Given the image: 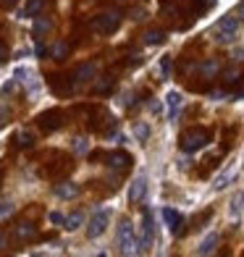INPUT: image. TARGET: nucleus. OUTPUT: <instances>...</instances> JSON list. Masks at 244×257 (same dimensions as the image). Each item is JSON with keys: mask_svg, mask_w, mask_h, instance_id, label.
<instances>
[{"mask_svg": "<svg viewBox=\"0 0 244 257\" xmlns=\"http://www.w3.org/2000/svg\"><path fill=\"white\" fill-rule=\"evenodd\" d=\"M239 34V19L236 16H223L213 29V37L218 45H231Z\"/></svg>", "mask_w": 244, "mask_h": 257, "instance_id": "nucleus-1", "label": "nucleus"}, {"mask_svg": "<svg viewBox=\"0 0 244 257\" xmlns=\"http://www.w3.org/2000/svg\"><path fill=\"white\" fill-rule=\"evenodd\" d=\"M207 142H210V132H207V128H189V132L181 134V150L187 155L207 147Z\"/></svg>", "mask_w": 244, "mask_h": 257, "instance_id": "nucleus-2", "label": "nucleus"}, {"mask_svg": "<svg viewBox=\"0 0 244 257\" xmlns=\"http://www.w3.org/2000/svg\"><path fill=\"white\" fill-rule=\"evenodd\" d=\"M118 249L121 254H137V231L129 218H124L118 223Z\"/></svg>", "mask_w": 244, "mask_h": 257, "instance_id": "nucleus-3", "label": "nucleus"}, {"mask_svg": "<svg viewBox=\"0 0 244 257\" xmlns=\"http://www.w3.org/2000/svg\"><path fill=\"white\" fill-rule=\"evenodd\" d=\"M155 241V223H153V213L145 210L142 213V226H139V236H137V252H147Z\"/></svg>", "mask_w": 244, "mask_h": 257, "instance_id": "nucleus-4", "label": "nucleus"}, {"mask_svg": "<svg viewBox=\"0 0 244 257\" xmlns=\"http://www.w3.org/2000/svg\"><path fill=\"white\" fill-rule=\"evenodd\" d=\"M14 79L16 81H21V84L27 87V95H29V100H37L40 97V92H42V81L34 76V71L32 68H27V66H19L16 68V74H14Z\"/></svg>", "mask_w": 244, "mask_h": 257, "instance_id": "nucleus-5", "label": "nucleus"}, {"mask_svg": "<svg viewBox=\"0 0 244 257\" xmlns=\"http://www.w3.org/2000/svg\"><path fill=\"white\" fill-rule=\"evenodd\" d=\"M118 27H121V14L118 11H105V14L95 16V21H92V29H95L97 34H113Z\"/></svg>", "mask_w": 244, "mask_h": 257, "instance_id": "nucleus-6", "label": "nucleus"}, {"mask_svg": "<svg viewBox=\"0 0 244 257\" xmlns=\"http://www.w3.org/2000/svg\"><path fill=\"white\" fill-rule=\"evenodd\" d=\"M105 228H108V210H95L92 218H89V226H87V236L97 239Z\"/></svg>", "mask_w": 244, "mask_h": 257, "instance_id": "nucleus-7", "label": "nucleus"}, {"mask_svg": "<svg viewBox=\"0 0 244 257\" xmlns=\"http://www.w3.org/2000/svg\"><path fill=\"white\" fill-rule=\"evenodd\" d=\"M163 220H166V226H168V231L173 233V236H181L184 218H181L179 210H173V207H163Z\"/></svg>", "mask_w": 244, "mask_h": 257, "instance_id": "nucleus-8", "label": "nucleus"}, {"mask_svg": "<svg viewBox=\"0 0 244 257\" xmlns=\"http://www.w3.org/2000/svg\"><path fill=\"white\" fill-rule=\"evenodd\" d=\"M181 105H184V97H181V92L171 89L168 95H166V108H168V121H171V123L179 118V113H181Z\"/></svg>", "mask_w": 244, "mask_h": 257, "instance_id": "nucleus-9", "label": "nucleus"}, {"mask_svg": "<svg viewBox=\"0 0 244 257\" xmlns=\"http://www.w3.org/2000/svg\"><path fill=\"white\" fill-rule=\"evenodd\" d=\"M145 192H147V176H137L132 181V186H129V202L137 205L145 197Z\"/></svg>", "mask_w": 244, "mask_h": 257, "instance_id": "nucleus-10", "label": "nucleus"}, {"mask_svg": "<svg viewBox=\"0 0 244 257\" xmlns=\"http://www.w3.org/2000/svg\"><path fill=\"white\" fill-rule=\"evenodd\" d=\"M108 166L113 171H126V168L132 166V155L129 153H121V150H118V153H110L108 155Z\"/></svg>", "mask_w": 244, "mask_h": 257, "instance_id": "nucleus-11", "label": "nucleus"}, {"mask_svg": "<svg viewBox=\"0 0 244 257\" xmlns=\"http://www.w3.org/2000/svg\"><path fill=\"white\" fill-rule=\"evenodd\" d=\"M218 241H220V233H218V231H210V233H207V236L200 241V247H197L194 252H197V254H213L215 247H218Z\"/></svg>", "mask_w": 244, "mask_h": 257, "instance_id": "nucleus-12", "label": "nucleus"}, {"mask_svg": "<svg viewBox=\"0 0 244 257\" xmlns=\"http://www.w3.org/2000/svg\"><path fill=\"white\" fill-rule=\"evenodd\" d=\"M61 118H63V115L58 113V110H48V113L40 115V126L45 128V132H53V128H58V126L63 123Z\"/></svg>", "mask_w": 244, "mask_h": 257, "instance_id": "nucleus-13", "label": "nucleus"}, {"mask_svg": "<svg viewBox=\"0 0 244 257\" xmlns=\"http://www.w3.org/2000/svg\"><path fill=\"white\" fill-rule=\"evenodd\" d=\"M53 192H55V197H61V200H74L79 194V186L74 181H63V184H58Z\"/></svg>", "mask_w": 244, "mask_h": 257, "instance_id": "nucleus-14", "label": "nucleus"}, {"mask_svg": "<svg viewBox=\"0 0 244 257\" xmlns=\"http://www.w3.org/2000/svg\"><path fill=\"white\" fill-rule=\"evenodd\" d=\"M236 179V168H226V171H220L218 176H215V181H213V189L215 192H220V189H226V186Z\"/></svg>", "mask_w": 244, "mask_h": 257, "instance_id": "nucleus-15", "label": "nucleus"}, {"mask_svg": "<svg viewBox=\"0 0 244 257\" xmlns=\"http://www.w3.org/2000/svg\"><path fill=\"white\" fill-rule=\"evenodd\" d=\"M95 71H97V66L95 63H84L76 71V79H74V84H71V89H76L79 84H84V81H89L92 76H95Z\"/></svg>", "mask_w": 244, "mask_h": 257, "instance_id": "nucleus-16", "label": "nucleus"}, {"mask_svg": "<svg viewBox=\"0 0 244 257\" xmlns=\"http://www.w3.org/2000/svg\"><path fill=\"white\" fill-rule=\"evenodd\" d=\"M34 233H37L34 223H19L16 231H14V236H16L19 241H29V239H34Z\"/></svg>", "mask_w": 244, "mask_h": 257, "instance_id": "nucleus-17", "label": "nucleus"}, {"mask_svg": "<svg viewBox=\"0 0 244 257\" xmlns=\"http://www.w3.org/2000/svg\"><path fill=\"white\" fill-rule=\"evenodd\" d=\"M218 71H220L218 61H205V63H200V74H202L205 79H213V76H215Z\"/></svg>", "mask_w": 244, "mask_h": 257, "instance_id": "nucleus-18", "label": "nucleus"}, {"mask_svg": "<svg viewBox=\"0 0 244 257\" xmlns=\"http://www.w3.org/2000/svg\"><path fill=\"white\" fill-rule=\"evenodd\" d=\"M163 42H166V34L158 32V29H153V32H147V34H145V45H150V48H155V45H163Z\"/></svg>", "mask_w": 244, "mask_h": 257, "instance_id": "nucleus-19", "label": "nucleus"}, {"mask_svg": "<svg viewBox=\"0 0 244 257\" xmlns=\"http://www.w3.org/2000/svg\"><path fill=\"white\" fill-rule=\"evenodd\" d=\"M42 6H45V0H29L27 8L21 11V19H24V16H34V14H40Z\"/></svg>", "mask_w": 244, "mask_h": 257, "instance_id": "nucleus-20", "label": "nucleus"}, {"mask_svg": "<svg viewBox=\"0 0 244 257\" xmlns=\"http://www.w3.org/2000/svg\"><path fill=\"white\" fill-rule=\"evenodd\" d=\"M113 89V76H100L97 79V84H95V92L97 95H105V92Z\"/></svg>", "mask_w": 244, "mask_h": 257, "instance_id": "nucleus-21", "label": "nucleus"}, {"mask_svg": "<svg viewBox=\"0 0 244 257\" xmlns=\"http://www.w3.org/2000/svg\"><path fill=\"white\" fill-rule=\"evenodd\" d=\"M71 147H74V153H79V155H87V153H89V139H87V137H76Z\"/></svg>", "mask_w": 244, "mask_h": 257, "instance_id": "nucleus-22", "label": "nucleus"}, {"mask_svg": "<svg viewBox=\"0 0 244 257\" xmlns=\"http://www.w3.org/2000/svg\"><path fill=\"white\" fill-rule=\"evenodd\" d=\"M81 220H84V218H81V213H74V215H68V218L63 220V228H66V231H76V228L81 226Z\"/></svg>", "mask_w": 244, "mask_h": 257, "instance_id": "nucleus-23", "label": "nucleus"}, {"mask_svg": "<svg viewBox=\"0 0 244 257\" xmlns=\"http://www.w3.org/2000/svg\"><path fill=\"white\" fill-rule=\"evenodd\" d=\"M147 137H150V126L139 121V123L134 126V139H137V142H147Z\"/></svg>", "mask_w": 244, "mask_h": 257, "instance_id": "nucleus-24", "label": "nucleus"}, {"mask_svg": "<svg viewBox=\"0 0 244 257\" xmlns=\"http://www.w3.org/2000/svg\"><path fill=\"white\" fill-rule=\"evenodd\" d=\"M66 53H68V45H66V42H55L53 48L48 50V55H50V58H63Z\"/></svg>", "mask_w": 244, "mask_h": 257, "instance_id": "nucleus-25", "label": "nucleus"}, {"mask_svg": "<svg viewBox=\"0 0 244 257\" xmlns=\"http://www.w3.org/2000/svg\"><path fill=\"white\" fill-rule=\"evenodd\" d=\"M48 32H50V21L48 19L34 21V34H37V37H42V34H48Z\"/></svg>", "mask_w": 244, "mask_h": 257, "instance_id": "nucleus-26", "label": "nucleus"}, {"mask_svg": "<svg viewBox=\"0 0 244 257\" xmlns=\"http://www.w3.org/2000/svg\"><path fill=\"white\" fill-rule=\"evenodd\" d=\"M32 142H34V137H32L29 132H19V134H16V145H19V147H29Z\"/></svg>", "mask_w": 244, "mask_h": 257, "instance_id": "nucleus-27", "label": "nucleus"}, {"mask_svg": "<svg viewBox=\"0 0 244 257\" xmlns=\"http://www.w3.org/2000/svg\"><path fill=\"white\" fill-rule=\"evenodd\" d=\"M160 76H163V79L171 76V58H168V55L160 58Z\"/></svg>", "mask_w": 244, "mask_h": 257, "instance_id": "nucleus-28", "label": "nucleus"}, {"mask_svg": "<svg viewBox=\"0 0 244 257\" xmlns=\"http://www.w3.org/2000/svg\"><path fill=\"white\" fill-rule=\"evenodd\" d=\"M239 213H241V197H234L231 200V218L239 220Z\"/></svg>", "mask_w": 244, "mask_h": 257, "instance_id": "nucleus-29", "label": "nucleus"}, {"mask_svg": "<svg viewBox=\"0 0 244 257\" xmlns=\"http://www.w3.org/2000/svg\"><path fill=\"white\" fill-rule=\"evenodd\" d=\"M14 213V202H0V220Z\"/></svg>", "mask_w": 244, "mask_h": 257, "instance_id": "nucleus-30", "label": "nucleus"}, {"mask_svg": "<svg viewBox=\"0 0 244 257\" xmlns=\"http://www.w3.org/2000/svg\"><path fill=\"white\" fill-rule=\"evenodd\" d=\"M63 220H66L63 213H58V210H53V213H50V223L53 226H63Z\"/></svg>", "mask_w": 244, "mask_h": 257, "instance_id": "nucleus-31", "label": "nucleus"}, {"mask_svg": "<svg viewBox=\"0 0 244 257\" xmlns=\"http://www.w3.org/2000/svg\"><path fill=\"white\" fill-rule=\"evenodd\" d=\"M132 19H134V21L147 19V11H145V8H134V11H132Z\"/></svg>", "mask_w": 244, "mask_h": 257, "instance_id": "nucleus-32", "label": "nucleus"}, {"mask_svg": "<svg viewBox=\"0 0 244 257\" xmlns=\"http://www.w3.org/2000/svg\"><path fill=\"white\" fill-rule=\"evenodd\" d=\"M197 3H200V11H205V8H213L215 0H197Z\"/></svg>", "mask_w": 244, "mask_h": 257, "instance_id": "nucleus-33", "label": "nucleus"}, {"mask_svg": "<svg viewBox=\"0 0 244 257\" xmlns=\"http://www.w3.org/2000/svg\"><path fill=\"white\" fill-rule=\"evenodd\" d=\"M234 16H236V19H239V21H241V19H244V0H241V3H239V6H236V14H234Z\"/></svg>", "mask_w": 244, "mask_h": 257, "instance_id": "nucleus-34", "label": "nucleus"}, {"mask_svg": "<svg viewBox=\"0 0 244 257\" xmlns=\"http://www.w3.org/2000/svg\"><path fill=\"white\" fill-rule=\"evenodd\" d=\"M239 61H244V50H241V48L234 50V63H239Z\"/></svg>", "mask_w": 244, "mask_h": 257, "instance_id": "nucleus-35", "label": "nucleus"}, {"mask_svg": "<svg viewBox=\"0 0 244 257\" xmlns=\"http://www.w3.org/2000/svg\"><path fill=\"white\" fill-rule=\"evenodd\" d=\"M236 79H239V71H228L226 74V81H236Z\"/></svg>", "mask_w": 244, "mask_h": 257, "instance_id": "nucleus-36", "label": "nucleus"}, {"mask_svg": "<svg viewBox=\"0 0 244 257\" xmlns=\"http://www.w3.org/2000/svg\"><path fill=\"white\" fill-rule=\"evenodd\" d=\"M150 110H153V113H160V102H150Z\"/></svg>", "mask_w": 244, "mask_h": 257, "instance_id": "nucleus-37", "label": "nucleus"}, {"mask_svg": "<svg viewBox=\"0 0 244 257\" xmlns=\"http://www.w3.org/2000/svg\"><path fill=\"white\" fill-rule=\"evenodd\" d=\"M6 244H8V236H6V233H0V249H3Z\"/></svg>", "mask_w": 244, "mask_h": 257, "instance_id": "nucleus-38", "label": "nucleus"}, {"mask_svg": "<svg viewBox=\"0 0 244 257\" xmlns=\"http://www.w3.org/2000/svg\"><path fill=\"white\" fill-rule=\"evenodd\" d=\"M3 3H6V6H11V3H16V0H3Z\"/></svg>", "mask_w": 244, "mask_h": 257, "instance_id": "nucleus-39", "label": "nucleus"}, {"mask_svg": "<svg viewBox=\"0 0 244 257\" xmlns=\"http://www.w3.org/2000/svg\"><path fill=\"white\" fill-rule=\"evenodd\" d=\"M241 210H244V194H241Z\"/></svg>", "mask_w": 244, "mask_h": 257, "instance_id": "nucleus-40", "label": "nucleus"}]
</instances>
